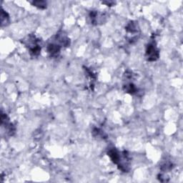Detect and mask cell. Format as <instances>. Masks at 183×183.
<instances>
[{
  "mask_svg": "<svg viewBox=\"0 0 183 183\" xmlns=\"http://www.w3.org/2000/svg\"><path fill=\"white\" fill-rule=\"evenodd\" d=\"M125 91L129 94H134L137 92V88L133 84H129L127 85L124 86Z\"/></svg>",
  "mask_w": 183,
  "mask_h": 183,
  "instance_id": "6",
  "label": "cell"
},
{
  "mask_svg": "<svg viewBox=\"0 0 183 183\" xmlns=\"http://www.w3.org/2000/svg\"><path fill=\"white\" fill-rule=\"evenodd\" d=\"M32 4L34 7L39 9H44L47 7V2L44 1H34L32 2Z\"/></svg>",
  "mask_w": 183,
  "mask_h": 183,
  "instance_id": "7",
  "label": "cell"
},
{
  "mask_svg": "<svg viewBox=\"0 0 183 183\" xmlns=\"http://www.w3.org/2000/svg\"><path fill=\"white\" fill-rule=\"evenodd\" d=\"M126 30L128 32L130 33H135L137 32V24L135 23H134L133 21H131L130 23L127 24L126 27Z\"/></svg>",
  "mask_w": 183,
  "mask_h": 183,
  "instance_id": "5",
  "label": "cell"
},
{
  "mask_svg": "<svg viewBox=\"0 0 183 183\" xmlns=\"http://www.w3.org/2000/svg\"><path fill=\"white\" fill-rule=\"evenodd\" d=\"M159 51L154 43H150L147 45L146 50V57L148 61H155L159 58Z\"/></svg>",
  "mask_w": 183,
  "mask_h": 183,
  "instance_id": "1",
  "label": "cell"
},
{
  "mask_svg": "<svg viewBox=\"0 0 183 183\" xmlns=\"http://www.w3.org/2000/svg\"><path fill=\"white\" fill-rule=\"evenodd\" d=\"M108 156L110 158L111 160L113 162V163L118 165V163L120 161L121 158V155L116 149L113 148V149H110L107 152Z\"/></svg>",
  "mask_w": 183,
  "mask_h": 183,
  "instance_id": "3",
  "label": "cell"
},
{
  "mask_svg": "<svg viewBox=\"0 0 183 183\" xmlns=\"http://www.w3.org/2000/svg\"><path fill=\"white\" fill-rule=\"evenodd\" d=\"M9 21V17L8 14L4 10L1 9V26L7 25Z\"/></svg>",
  "mask_w": 183,
  "mask_h": 183,
  "instance_id": "4",
  "label": "cell"
},
{
  "mask_svg": "<svg viewBox=\"0 0 183 183\" xmlns=\"http://www.w3.org/2000/svg\"><path fill=\"white\" fill-rule=\"evenodd\" d=\"M61 46L56 43H50L47 46V52L52 57H57L60 54Z\"/></svg>",
  "mask_w": 183,
  "mask_h": 183,
  "instance_id": "2",
  "label": "cell"
}]
</instances>
